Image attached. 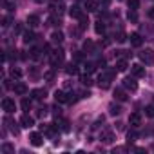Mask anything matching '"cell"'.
Instances as JSON below:
<instances>
[{"label": "cell", "mask_w": 154, "mask_h": 154, "mask_svg": "<svg viewBox=\"0 0 154 154\" xmlns=\"http://www.w3.org/2000/svg\"><path fill=\"white\" fill-rule=\"evenodd\" d=\"M114 76H116V71H103L98 76V85H100V89H109L111 87V82L114 80Z\"/></svg>", "instance_id": "6da1fadb"}, {"label": "cell", "mask_w": 154, "mask_h": 154, "mask_svg": "<svg viewBox=\"0 0 154 154\" xmlns=\"http://www.w3.org/2000/svg\"><path fill=\"white\" fill-rule=\"evenodd\" d=\"M138 56H140L141 63H145V65H152L154 63V51L152 49H143Z\"/></svg>", "instance_id": "7a4b0ae2"}, {"label": "cell", "mask_w": 154, "mask_h": 154, "mask_svg": "<svg viewBox=\"0 0 154 154\" xmlns=\"http://www.w3.org/2000/svg\"><path fill=\"white\" fill-rule=\"evenodd\" d=\"M2 109L6 111V114H13L17 111V103L13 98H4L2 100Z\"/></svg>", "instance_id": "3957f363"}, {"label": "cell", "mask_w": 154, "mask_h": 154, "mask_svg": "<svg viewBox=\"0 0 154 154\" xmlns=\"http://www.w3.org/2000/svg\"><path fill=\"white\" fill-rule=\"evenodd\" d=\"M4 123H6V127H8V129H9V131H11L15 136H18V132H20V129H18V123H17V122H15V120H13L9 114H8V116H4Z\"/></svg>", "instance_id": "277c9868"}, {"label": "cell", "mask_w": 154, "mask_h": 154, "mask_svg": "<svg viewBox=\"0 0 154 154\" xmlns=\"http://www.w3.org/2000/svg\"><path fill=\"white\" fill-rule=\"evenodd\" d=\"M49 8H51V11H53V15H62L63 13V9H65V4L62 2V0H53V2L49 4Z\"/></svg>", "instance_id": "5b68a950"}, {"label": "cell", "mask_w": 154, "mask_h": 154, "mask_svg": "<svg viewBox=\"0 0 154 154\" xmlns=\"http://www.w3.org/2000/svg\"><path fill=\"white\" fill-rule=\"evenodd\" d=\"M29 143H31L33 147H42V145H44V136H42L40 132H31V134H29Z\"/></svg>", "instance_id": "8992f818"}, {"label": "cell", "mask_w": 154, "mask_h": 154, "mask_svg": "<svg viewBox=\"0 0 154 154\" xmlns=\"http://www.w3.org/2000/svg\"><path fill=\"white\" fill-rule=\"evenodd\" d=\"M123 87H125L127 91H136V89H138L136 76H127V78H123Z\"/></svg>", "instance_id": "52a82bcc"}, {"label": "cell", "mask_w": 154, "mask_h": 154, "mask_svg": "<svg viewBox=\"0 0 154 154\" xmlns=\"http://www.w3.org/2000/svg\"><path fill=\"white\" fill-rule=\"evenodd\" d=\"M116 140V134L111 131V129H105L102 134H100V141H103V143H112Z\"/></svg>", "instance_id": "ba28073f"}, {"label": "cell", "mask_w": 154, "mask_h": 154, "mask_svg": "<svg viewBox=\"0 0 154 154\" xmlns=\"http://www.w3.org/2000/svg\"><path fill=\"white\" fill-rule=\"evenodd\" d=\"M49 56H51V62H53V65H54V67H56V65H60V63L63 62V51H62V49H58V51L51 53Z\"/></svg>", "instance_id": "9c48e42d"}, {"label": "cell", "mask_w": 154, "mask_h": 154, "mask_svg": "<svg viewBox=\"0 0 154 154\" xmlns=\"http://www.w3.org/2000/svg\"><path fill=\"white\" fill-rule=\"evenodd\" d=\"M131 72L136 78H141V76H145V67L141 63H134V65H131Z\"/></svg>", "instance_id": "30bf717a"}, {"label": "cell", "mask_w": 154, "mask_h": 154, "mask_svg": "<svg viewBox=\"0 0 154 154\" xmlns=\"http://www.w3.org/2000/svg\"><path fill=\"white\" fill-rule=\"evenodd\" d=\"M129 40H131V45L132 47H141V44H143V38H141L140 33H131Z\"/></svg>", "instance_id": "8fae6325"}, {"label": "cell", "mask_w": 154, "mask_h": 154, "mask_svg": "<svg viewBox=\"0 0 154 154\" xmlns=\"http://www.w3.org/2000/svg\"><path fill=\"white\" fill-rule=\"evenodd\" d=\"M20 125H22V127H26V129L33 127V125H35V120H33V116H29L27 112H26V114H22V118H20Z\"/></svg>", "instance_id": "7c38bea8"}, {"label": "cell", "mask_w": 154, "mask_h": 154, "mask_svg": "<svg viewBox=\"0 0 154 154\" xmlns=\"http://www.w3.org/2000/svg\"><path fill=\"white\" fill-rule=\"evenodd\" d=\"M13 91H15V94L24 96V94H27V85H26V84H22V82H18V84H15V85H13Z\"/></svg>", "instance_id": "4fadbf2b"}, {"label": "cell", "mask_w": 154, "mask_h": 154, "mask_svg": "<svg viewBox=\"0 0 154 154\" xmlns=\"http://www.w3.org/2000/svg\"><path fill=\"white\" fill-rule=\"evenodd\" d=\"M129 123H131L132 127H140V125H141V114H140V112H132V114L129 116Z\"/></svg>", "instance_id": "5bb4252c"}, {"label": "cell", "mask_w": 154, "mask_h": 154, "mask_svg": "<svg viewBox=\"0 0 154 154\" xmlns=\"http://www.w3.org/2000/svg\"><path fill=\"white\" fill-rule=\"evenodd\" d=\"M31 96H33V100H44L47 96V91L45 89H33L31 91Z\"/></svg>", "instance_id": "9a60e30c"}, {"label": "cell", "mask_w": 154, "mask_h": 154, "mask_svg": "<svg viewBox=\"0 0 154 154\" xmlns=\"http://www.w3.org/2000/svg\"><path fill=\"white\" fill-rule=\"evenodd\" d=\"M54 100L58 103H65V102H69V94H65L63 91H54Z\"/></svg>", "instance_id": "2e32d148"}, {"label": "cell", "mask_w": 154, "mask_h": 154, "mask_svg": "<svg viewBox=\"0 0 154 154\" xmlns=\"http://www.w3.org/2000/svg\"><path fill=\"white\" fill-rule=\"evenodd\" d=\"M27 26L29 27H38L40 26V17L38 15H29L27 17Z\"/></svg>", "instance_id": "e0dca14e"}, {"label": "cell", "mask_w": 154, "mask_h": 154, "mask_svg": "<svg viewBox=\"0 0 154 154\" xmlns=\"http://www.w3.org/2000/svg\"><path fill=\"white\" fill-rule=\"evenodd\" d=\"M69 15H71L72 18H80V17L84 15V11H82L78 6H71V8H69Z\"/></svg>", "instance_id": "ac0fdd59"}, {"label": "cell", "mask_w": 154, "mask_h": 154, "mask_svg": "<svg viewBox=\"0 0 154 154\" xmlns=\"http://www.w3.org/2000/svg\"><path fill=\"white\" fill-rule=\"evenodd\" d=\"M127 93L123 91V89H116L114 91V100H118V102H127Z\"/></svg>", "instance_id": "d6986e66"}, {"label": "cell", "mask_w": 154, "mask_h": 154, "mask_svg": "<svg viewBox=\"0 0 154 154\" xmlns=\"http://www.w3.org/2000/svg\"><path fill=\"white\" fill-rule=\"evenodd\" d=\"M84 8H85L89 13H93V11H96V9H98V2H96V0H85Z\"/></svg>", "instance_id": "ffe728a7"}, {"label": "cell", "mask_w": 154, "mask_h": 154, "mask_svg": "<svg viewBox=\"0 0 154 154\" xmlns=\"http://www.w3.org/2000/svg\"><path fill=\"white\" fill-rule=\"evenodd\" d=\"M47 24H49V26H53V27H60L62 20H60V17H58V15H51V17L47 18Z\"/></svg>", "instance_id": "44dd1931"}, {"label": "cell", "mask_w": 154, "mask_h": 154, "mask_svg": "<svg viewBox=\"0 0 154 154\" xmlns=\"http://www.w3.org/2000/svg\"><path fill=\"white\" fill-rule=\"evenodd\" d=\"M94 31H96L98 35H105V31H107V27H105V22L98 20V22H96V26H94Z\"/></svg>", "instance_id": "7402d4cb"}, {"label": "cell", "mask_w": 154, "mask_h": 154, "mask_svg": "<svg viewBox=\"0 0 154 154\" xmlns=\"http://www.w3.org/2000/svg\"><path fill=\"white\" fill-rule=\"evenodd\" d=\"M51 42H53V44H62V42H63V35H62L60 31H54V33L51 35Z\"/></svg>", "instance_id": "603a6c76"}, {"label": "cell", "mask_w": 154, "mask_h": 154, "mask_svg": "<svg viewBox=\"0 0 154 154\" xmlns=\"http://www.w3.org/2000/svg\"><path fill=\"white\" fill-rule=\"evenodd\" d=\"M0 150H2L4 154H15V147L11 143H2V147H0Z\"/></svg>", "instance_id": "cb8c5ba5"}, {"label": "cell", "mask_w": 154, "mask_h": 154, "mask_svg": "<svg viewBox=\"0 0 154 154\" xmlns=\"http://www.w3.org/2000/svg\"><path fill=\"white\" fill-rule=\"evenodd\" d=\"M127 67H129V63H127V60L125 58H122V60H118L116 62V71H127Z\"/></svg>", "instance_id": "d4e9b609"}, {"label": "cell", "mask_w": 154, "mask_h": 154, "mask_svg": "<svg viewBox=\"0 0 154 154\" xmlns=\"http://www.w3.org/2000/svg\"><path fill=\"white\" fill-rule=\"evenodd\" d=\"M22 40H24L26 44H31V42H35V33H33V31H26Z\"/></svg>", "instance_id": "484cf974"}, {"label": "cell", "mask_w": 154, "mask_h": 154, "mask_svg": "<svg viewBox=\"0 0 154 154\" xmlns=\"http://www.w3.org/2000/svg\"><path fill=\"white\" fill-rule=\"evenodd\" d=\"M109 112H111L112 116H118V114L122 112V107L116 105V103H111V105H109Z\"/></svg>", "instance_id": "4316f807"}, {"label": "cell", "mask_w": 154, "mask_h": 154, "mask_svg": "<svg viewBox=\"0 0 154 154\" xmlns=\"http://www.w3.org/2000/svg\"><path fill=\"white\" fill-rule=\"evenodd\" d=\"M78 20H80V26H78V27H80L82 31H84V29H87V26H89V18H87L85 15H82Z\"/></svg>", "instance_id": "83f0119b"}, {"label": "cell", "mask_w": 154, "mask_h": 154, "mask_svg": "<svg viewBox=\"0 0 154 154\" xmlns=\"http://www.w3.org/2000/svg\"><path fill=\"white\" fill-rule=\"evenodd\" d=\"M127 6H129V9H132V11H138L140 0H127Z\"/></svg>", "instance_id": "f1b7e54d"}, {"label": "cell", "mask_w": 154, "mask_h": 154, "mask_svg": "<svg viewBox=\"0 0 154 154\" xmlns=\"http://www.w3.org/2000/svg\"><path fill=\"white\" fill-rule=\"evenodd\" d=\"M93 49H94V44H93L91 40H85V42H84V51H85V53H93Z\"/></svg>", "instance_id": "f546056e"}, {"label": "cell", "mask_w": 154, "mask_h": 154, "mask_svg": "<svg viewBox=\"0 0 154 154\" xmlns=\"http://www.w3.org/2000/svg\"><path fill=\"white\" fill-rule=\"evenodd\" d=\"M65 71H67L69 74H76V72H78V65H76V63H69Z\"/></svg>", "instance_id": "4dcf8cb0"}, {"label": "cell", "mask_w": 154, "mask_h": 154, "mask_svg": "<svg viewBox=\"0 0 154 154\" xmlns=\"http://www.w3.org/2000/svg\"><path fill=\"white\" fill-rule=\"evenodd\" d=\"M84 67H85L87 74H91V72H94V71H96V63H91V62H87V63H85Z\"/></svg>", "instance_id": "1f68e13d"}, {"label": "cell", "mask_w": 154, "mask_h": 154, "mask_svg": "<svg viewBox=\"0 0 154 154\" xmlns=\"http://www.w3.org/2000/svg\"><path fill=\"white\" fill-rule=\"evenodd\" d=\"M22 109H24L26 112L31 111V100H29V98H24V100H22Z\"/></svg>", "instance_id": "d6a6232c"}, {"label": "cell", "mask_w": 154, "mask_h": 154, "mask_svg": "<svg viewBox=\"0 0 154 154\" xmlns=\"http://www.w3.org/2000/svg\"><path fill=\"white\" fill-rule=\"evenodd\" d=\"M11 76H13V78H20V76H22V71L18 69V67H11Z\"/></svg>", "instance_id": "836d02e7"}, {"label": "cell", "mask_w": 154, "mask_h": 154, "mask_svg": "<svg viewBox=\"0 0 154 154\" xmlns=\"http://www.w3.org/2000/svg\"><path fill=\"white\" fill-rule=\"evenodd\" d=\"M136 138H138V134H136L134 131H129V132H127V141H129V143H132Z\"/></svg>", "instance_id": "e575fe53"}, {"label": "cell", "mask_w": 154, "mask_h": 154, "mask_svg": "<svg viewBox=\"0 0 154 154\" xmlns=\"http://www.w3.org/2000/svg\"><path fill=\"white\" fill-rule=\"evenodd\" d=\"M145 114H147L149 118H154V105H147V107H145Z\"/></svg>", "instance_id": "d590c367"}, {"label": "cell", "mask_w": 154, "mask_h": 154, "mask_svg": "<svg viewBox=\"0 0 154 154\" xmlns=\"http://www.w3.org/2000/svg\"><path fill=\"white\" fill-rule=\"evenodd\" d=\"M60 125H62L60 129H62L63 132H69V122H67V120H60Z\"/></svg>", "instance_id": "8d00e7d4"}, {"label": "cell", "mask_w": 154, "mask_h": 154, "mask_svg": "<svg viewBox=\"0 0 154 154\" xmlns=\"http://www.w3.org/2000/svg\"><path fill=\"white\" fill-rule=\"evenodd\" d=\"M127 18H129V20H132V22H136V20H138V17H136V11H132V9H131V11L127 13Z\"/></svg>", "instance_id": "74e56055"}, {"label": "cell", "mask_w": 154, "mask_h": 154, "mask_svg": "<svg viewBox=\"0 0 154 154\" xmlns=\"http://www.w3.org/2000/svg\"><path fill=\"white\" fill-rule=\"evenodd\" d=\"M9 24H11V17H9V15H6V17L2 18V27H8Z\"/></svg>", "instance_id": "f35d334b"}, {"label": "cell", "mask_w": 154, "mask_h": 154, "mask_svg": "<svg viewBox=\"0 0 154 154\" xmlns=\"http://www.w3.org/2000/svg\"><path fill=\"white\" fill-rule=\"evenodd\" d=\"M31 58H35V60H36V58H40V49L33 47V49H31Z\"/></svg>", "instance_id": "ab89813d"}, {"label": "cell", "mask_w": 154, "mask_h": 154, "mask_svg": "<svg viewBox=\"0 0 154 154\" xmlns=\"http://www.w3.org/2000/svg\"><path fill=\"white\" fill-rule=\"evenodd\" d=\"M103 122H105V116H100V118H98V120L94 122V125H93V129H98V127H100V125H102Z\"/></svg>", "instance_id": "60d3db41"}, {"label": "cell", "mask_w": 154, "mask_h": 154, "mask_svg": "<svg viewBox=\"0 0 154 154\" xmlns=\"http://www.w3.org/2000/svg\"><path fill=\"white\" fill-rule=\"evenodd\" d=\"M116 40H118L120 44H122V42H125V40H127V36H125V33H123V31H120V33H118V36H116Z\"/></svg>", "instance_id": "b9f144b4"}, {"label": "cell", "mask_w": 154, "mask_h": 154, "mask_svg": "<svg viewBox=\"0 0 154 154\" xmlns=\"http://www.w3.org/2000/svg\"><path fill=\"white\" fill-rule=\"evenodd\" d=\"M82 84H84V85H91V84H93V80L89 78V74H87V76H84V78H82Z\"/></svg>", "instance_id": "7bdbcfd3"}, {"label": "cell", "mask_w": 154, "mask_h": 154, "mask_svg": "<svg viewBox=\"0 0 154 154\" xmlns=\"http://www.w3.org/2000/svg\"><path fill=\"white\" fill-rule=\"evenodd\" d=\"M45 114H47V107H40L36 112V116H45Z\"/></svg>", "instance_id": "ee69618b"}, {"label": "cell", "mask_w": 154, "mask_h": 154, "mask_svg": "<svg viewBox=\"0 0 154 154\" xmlns=\"http://www.w3.org/2000/svg\"><path fill=\"white\" fill-rule=\"evenodd\" d=\"M53 114H54L56 118H58V116L62 114V111H60V107H58V105H56V107H53Z\"/></svg>", "instance_id": "f6af8a7d"}, {"label": "cell", "mask_w": 154, "mask_h": 154, "mask_svg": "<svg viewBox=\"0 0 154 154\" xmlns=\"http://www.w3.org/2000/svg\"><path fill=\"white\" fill-rule=\"evenodd\" d=\"M105 63H107V62H105V58H100L96 65H98V67H105Z\"/></svg>", "instance_id": "bcb514c9"}, {"label": "cell", "mask_w": 154, "mask_h": 154, "mask_svg": "<svg viewBox=\"0 0 154 154\" xmlns=\"http://www.w3.org/2000/svg\"><path fill=\"white\" fill-rule=\"evenodd\" d=\"M4 87H6V89H11V84H9V80H4Z\"/></svg>", "instance_id": "7dc6e473"}, {"label": "cell", "mask_w": 154, "mask_h": 154, "mask_svg": "<svg viewBox=\"0 0 154 154\" xmlns=\"http://www.w3.org/2000/svg\"><path fill=\"white\" fill-rule=\"evenodd\" d=\"M31 76H35V78H36V76H38V71H36V69H33V71H31Z\"/></svg>", "instance_id": "c3c4849f"}, {"label": "cell", "mask_w": 154, "mask_h": 154, "mask_svg": "<svg viewBox=\"0 0 154 154\" xmlns=\"http://www.w3.org/2000/svg\"><path fill=\"white\" fill-rule=\"evenodd\" d=\"M149 17H150V18H154V8H152V9H149Z\"/></svg>", "instance_id": "681fc988"}, {"label": "cell", "mask_w": 154, "mask_h": 154, "mask_svg": "<svg viewBox=\"0 0 154 154\" xmlns=\"http://www.w3.org/2000/svg\"><path fill=\"white\" fill-rule=\"evenodd\" d=\"M100 2H102L103 6H109V2H111V0H100Z\"/></svg>", "instance_id": "f907efd6"}, {"label": "cell", "mask_w": 154, "mask_h": 154, "mask_svg": "<svg viewBox=\"0 0 154 154\" xmlns=\"http://www.w3.org/2000/svg\"><path fill=\"white\" fill-rule=\"evenodd\" d=\"M36 2H38V4H42V2H44V0H36Z\"/></svg>", "instance_id": "816d5d0a"}]
</instances>
